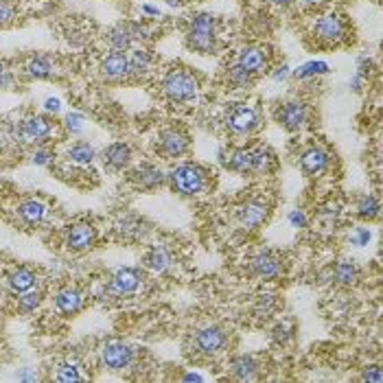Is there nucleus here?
I'll use <instances>...</instances> for the list:
<instances>
[{
	"label": "nucleus",
	"mask_w": 383,
	"mask_h": 383,
	"mask_svg": "<svg viewBox=\"0 0 383 383\" xmlns=\"http://www.w3.org/2000/svg\"><path fill=\"white\" fill-rule=\"evenodd\" d=\"M368 241H370V232L366 230V228H359V230H357V235L353 237V243H355V245H366Z\"/></svg>",
	"instance_id": "46"
},
{
	"label": "nucleus",
	"mask_w": 383,
	"mask_h": 383,
	"mask_svg": "<svg viewBox=\"0 0 383 383\" xmlns=\"http://www.w3.org/2000/svg\"><path fill=\"white\" fill-rule=\"evenodd\" d=\"M129 180H131V185L140 191H156L166 182V175L158 169L156 164L145 162L129 173Z\"/></svg>",
	"instance_id": "12"
},
{
	"label": "nucleus",
	"mask_w": 383,
	"mask_h": 383,
	"mask_svg": "<svg viewBox=\"0 0 383 383\" xmlns=\"http://www.w3.org/2000/svg\"><path fill=\"white\" fill-rule=\"evenodd\" d=\"M9 88H13V75L7 66L0 62V90H9Z\"/></svg>",
	"instance_id": "42"
},
{
	"label": "nucleus",
	"mask_w": 383,
	"mask_h": 383,
	"mask_svg": "<svg viewBox=\"0 0 383 383\" xmlns=\"http://www.w3.org/2000/svg\"><path fill=\"white\" fill-rule=\"evenodd\" d=\"M268 59H270V53L268 48L263 46H245L237 55V64L252 75H259L268 68Z\"/></svg>",
	"instance_id": "17"
},
{
	"label": "nucleus",
	"mask_w": 383,
	"mask_h": 383,
	"mask_svg": "<svg viewBox=\"0 0 383 383\" xmlns=\"http://www.w3.org/2000/svg\"><path fill=\"white\" fill-rule=\"evenodd\" d=\"M169 182H171V189L178 195H185V197H193L199 195L202 191H206L208 187V171L204 166L199 164H178L175 169L169 173Z\"/></svg>",
	"instance_id": "3"
},
{
	"label": "nucleus",
	"mask_w": 383,
	"mask_h": 383,
	"mask_svg": "<svg viewBox=\"0 0 383 383\" xmlns=\"http://www.w3.org/2000/svg\"><path fill=\"white\" fill-rule=\"evenodd\" d=\"M36 280H38L36 272L29 270V268H18V270H13V272L9 274V278H7L11 291H15V294H22V291L33 289V287H36Z\"/></svg>",
	"instance_id": "25"
},
{
	"label": "nucleus",
	"mask_w": 383,
	"mask_h": 383,
	"mask_svg": "<svg viewBox=\"0 0 383 383\" xmlns=\"http://www.w3.org/2000/svg\"><path fill=\"white\" fill-rule=\"evenodd\" d=\"M162 90L173 103H189L197 96V79L187 68H171L162 79Z\"/></svg>",
	"instance_id": "4"
},
{
	"label": "nucleus",
	"mask_w": 383,
	"mask_h": 383,
	"mask_svg": "<svg viewBox=\"0 0 383 383\" xmlns=\"http://www.w3.org/2000/svg\"><path fill=\"white\" fill-rule=\"evenodd\" d=\"M96 158V152L94 147L86 140H79L75 143L71 149H68V160L71 162H77V164H90L92 160Z\"/></svg>",
	"instance_id": "31"
},
{
	"label": "nucleus",
	"mask_w": 383,
	"mask_h": 383,
	"mask_svg": "<svg viewBox=\"0 0 383 383\" xmlns=\"http://www.w3.org/2000/svg\"><path fill=\"white\" fill-rule=\"evenodd\" d=\"M272 5H280V7H285V5H289L291 0H270Z\"/></svg>",
	"instance_id": "49"
},
{
	"label": "nucleus",
	"mask_w": 383,
	"mask_h": 383,
	"mask_svg": "<svg viewBox=\"0 0 383 383\" xmlns=\"http://www.w3.org/2000/svg\"><path fill=\"white\" fill-rule=\"evenodd\" d=\"M259 373H261V363L252 355H239L230 363V375L237 381H254L259 379Z\"/></svg>",
	"instance_id": "21"
},
{
	"label": "nucleus",
	"mask_w": 383,
	"mask_h": 383,
	"mask_svg": "<svg viewBox=\"0 0 383 383\" xmlns=\"http://www.w3.org/2000/svg\"><path fill=\"white\" fill-rule=\"evenodd\" d=\"M156 152L164 160L182 158L189 152V136L180 129H162L156 140Z\"/></svg>",
	"instance_id": "8"
},
{
	"label": "nucleus",
	"mask_w": 383,
	"mask_h": 383,
	"mask_svg": "<svg viewBox=\"0 0 383 383\" xmlns=\"http://www.w3.org/2000/svg\"><path fill=\"white\" fill-rule=\"evenodd\" d=\"M259 112L245 103H235L226 112V127L237 136H247L259 127Z\"/></svg>",
	"instance_id": "5"
},
{
	"label": "nucleus",
	"mask_w": 383,
	"mask_h": 383,
	"mask_svg": "<svg viewBox=\"0 0 383 383\" xmlns=\"http://www.w3.org/2000/svg\"><path fill=\"white\" fill-rule=\"evenodd\" d=\"M145 268L152 272H166L171 268V252L164 245H154L145 254Z\"/></svg>",
	"instance_id": "23"
},
{
	"label": "nucleus",
	"mask_w": 383,
	"mask_h": 383,
	"mask_svg": "<svg viewBox=\"0 0 383 383\" xmlns=\"http://www.w3.org/2000/svg\"><path fill=\"white\" fill-rule=\"evenodd\" d=\"M24 71L33 79H51L53 77V62L46 55H31L27 59Z\"/></svg>",
	"instance_id": "27"
},
{
	"label": "nucleus",
	"mask_w": 383,
	"mask_h": 383,
	"mask_svg": "<svg viewBox=\"0 0 383 383\" xmlns=\"http://www.w3.org/2000/svg\"><path fill=\"white\" fill-rule=\"evenodd\" d=\"M138 38H147V29L140 24H131V22H121L116 24L114 29H110L108 33V44L112 46V51L125 53L131 48L134 40Z\"/></svg>",
	"instance_id": "11"
},
{
	"label": "nucleus",
	"mask_w": 383,
	"mask_h": 383,
	"mask_svg": "<svg viewBox=\"0 0 383 383\" xmlns=\"http://www.w3.org/2000/svg\"><path fill=\"white\" fill-rule=\"evenodd\" d=\"M81 305H83V298H81V294L77 289L66 287V289L57 291V296H55V307L62 313H66V315L77 313L81 309Z\"/></svg>",
	"instance_id": "26"
},
{
	"label": "nucleus",
	"mask_w": 383,
	"mask_h": 383,
	"mask_svg": "<svg viewBox=\"0 0 383 383\" xmlns=\"http://www.w3.org/2000/svg\"><path fill=\"white\" fill-rule=\"evenodd\" d=\"M328 71V66L322 64V62H311V64H305L303 68L296 71V77L298 79H307V77H313V75H324Z\"/></svg>",
	"instance_id": "35"
},
{
	"label": "nucleus",
	"mask_w": 383,
	"mask_h": 383,
	"mask_svg": "<svg viewBox=\"0 0 383 383\" xmlns=\"http://www.w3.org/2000/svg\"><path fill=\"white\" fill-rule=\"evenodd\" d=\"M55 381H62V383H66V381H81L83 377L79 375V370L75 368L73 363H64V366H59L57 368V373H55V377H53Z\"/></svg>",
	"instance_id": "36"
},
{
	"label": "nucleus",
	"mask_w": 383,
	"mask_h": 383,
	"mask_svg": "<svg viewBox=\"0 0 383 383\" xmlns=\"http://www.w3.org/2000/svg\"><path fill=\"white\" fill-rule=\"evenodd\" d=\"M40 303H42V291H33V289H29V291H22V294H20L18 309H20L22 313H31V311H36V309L40 307Z\"/></svg>",
	"instance_id": "34"
},
{
	"label": "nucleus",
	"mask_w": 383,
	"mask_h": 383,
	"mask_svg": "<svg viewBox=\"0 0 383 383\" xmlns=\"http://www.w3.org/2000/svg\"><path fill=\"white\" fill-rule=\"evenodd\" d=\"M301 166L307 175H322L328 169V154L320 147H309L301 156Z\"/></svg>",
	"instance_id": "20"
},
{
	"label": "nucleus",
	"mask_w": 383,
	"mask_h": 383,
	"mask_svg": "<svg viewBox=\"0 0 383 383\" xmlns=\"http://www.w3.org/2000/svg\"><path fill=\"white\" fill-rule=\"evenodd\" d=\"M44 108L48 112H59L62 110V103H59V99H46L44 101Z\"/></svg>",
	"instance_id": "47"
},
{
	"label": "nucleus",
	"mask_w": 383,
	"mask_h": 383,
	"mask_svg": "<svg viewBox=\"0 0 383 383\" xmlns=\"http://www.w3.org/2000/svg\"><path fill=\"white\" fill-rule=\"evenodd\" d=\"M228 81L235 88H250L252 86V81H254V75L247 73L245 68H241L239 64H235V66H230L228 68Z\"/></svg>",
	"instance_id": "33"
},
{
	"label": "nucleus",
	"mask_w": 383,
	"mask_h": 383,
	"mask_svg": "<svg viewBox=\"0 0 383 383\" xmlns=\"http://www.w3.org/2000/svg\"><path fill=\"white\" fill-rule=\"evenodd\" d=\"M276 123L282 125L287 131H298L303 129L309 121V106L305 101H298V99H291V101H285L278 110H276Z\"/></svg>",
	"instance_id": "7"
},
{
	"label": "nucleus",
	"mask_w": 383,
	"mask_h": 383,
	"mask_svg": "<svg viewBox=\"0 0 383 383\" xmlns=\"http://www.w3.org/2000/svg\"><path fill=\"white\" fill-rule=\"evenodd\" d=\"M96 239V232L90 224H75L66 230V247L73 250V252H86L92 247Z\"/></svg>",
	"instance_id": "16"
},
{
	"label": "nucleus",
	"mask_w": 383,
	"mask_h": 383,
	"mask_svg": "<svg viewBox=\"0 0 383 383\" xmlns=\"http://www.w3.org/2000/svg\"><path fill=\"white\" fill-rule=\"evenodd\" d=\"M250 272H252L256 278H265L272 280L278 278L282 272V263L274 252H259L250 259Z\"/></svg>",
	"instance_id": "14"
},
{
	"label": "nucleus",
	"mask_w": 383,
	"mask_h": 383,
	"mask_svg": "<svg viewBox=\"0 0 383 383\" xmlns=\"http://www.w3.org/2000/svg\"><path fill=\"white\" fill-rule=\"evenodd\" d=\"M294 338V324L291 322H280L274 326V340L280 342V344H285Z\"/></svg>",
	"instance_id": "38"
},
{
	"label": "nucleus",
	"mask_w": 383,
	"mask_h": 383,
	"mask_svg": "<svg viewBox=\"0 0 383 383\" xmlns=\"http://www.w3.org/2000/svg\"><path fill=\"white\" fill-rule=\"evenodd\" d=\"M143 285V274L140 270H134V268H121L116 270L108 282V291L112 296H119V298H125V296H134Z\"/></svg>",
	"instance_id": "10"
},
{
	"label": "nucleus",
	"mask_w": 383,
	"mask_h": 383,
	"mask_svg": "<svg viewBox=\"0 0 383 383\" xmlns=\"http://www.w3.org/2000/svg\"><path fill=\"white\" fill-rule=\"evenodd\" d=\"M289 222H291L294 228H305L307 226V217H305L303 210H291L289 212Z\"/></svg>",
	"instance_id": "45"
},
{
	"label": "nucleus",
	"mask_w": 383,
	"mask_h": 383,
	"mask_svg": "<svg viewBox=\"0 0 383 383\" xmlns=\"http://www.w3.org/2000/svg\"><path fill=\"white\" fill-rule=\"evenodd\" d=\"M379 210H381V206H379V199L375 195H361L355 204L357 217L363 222H370V219L379 217Z\"/></svg>",
	"instance_id": "30"
},
{
	"label": "nucleus",
	"mask_w": 383,
	"mask_h": 383,
	"mask_svg": "<svg viewBox=\"0 0 383 383\" xmlns=\"http://www.w3.org/2000/svg\"><path fill=\"white\" fill-rule=\"evenodd\" d=\"M274 307H276L274 296H261V301H259V305H256L259 318H268V315L274 311Z\"/></svg>",
	"instance_id": "41"
},
{
	"label": "nucleus",
	"mask_w": 383,
	"mask_h": 383,
	"mask_svg": "<svg viewBox=\"0 0 383 383\" xmlns=\"http://www.w3.org/2000/svg\"><path fill=\"white\" fill-rule=\"evenodd\" d=\"M15 20V7L11 0H0V27H7Z\"/></svg>",
	"instance_id": "37"
},
{
	"label": "nucleus",
	"mask_w": 383,
	"mask_h": 383,
	"mask_svg": "<svg viewBox=\"0 0 383 383\" xmlns=\"http://www.w3.org/2000/svg\"><path fill=\"white\" fill-rule=\"evenodd\" d=\"M53 158H55L53 152H51V149H46V147H40V149H36V152L31 154V162L38 164V166H46Z\"/></svg>",
	"instance_id": "40"
},
{
	"label": "nucleus",
	"mask_w": 383,
	"mask_h": 383,
	"mask_svg": "<svg viewBox=\"0 0 383 383\" xmlns=\"http://www.w3.org/2000/svg\"><path fill=\"white\" fill-rule=\"evenodd\" d=\"M338 215H340L338 204H328V206H324V208H322L320 217H322V219H326V226H335Z\"/></svg>",
	"instance_id": "43"
},
{
	"label": "nucleus",
	"mask_w": 383,
	"mask_h": 383,
	"mask_svg": "<svg viewBox=\"0 0 383 383\" xmlns=\"http://www.w3.org/2000/svg\"><path fill=\"white\" fill-rule=\"evenodd\" d=\"M18 217L27 226H38L46 217V206L42 202H38V199H27V202H22L18 206Z\"/></svg>",
	"instance_id": "24"
},
{
	"label": "nucleus",
	"mask_w": 383,
	"mask_h": 383,
	"mask_svg": "<svg viewBox=\"0 0 383 383\" xmlns=\"http://www.w3.org/2000/svg\"><path fill=\"white\" fill-rule=\"evenodd\" d=\"M83 127H86V119H83L81 114L73 112V114L66 116V129H68L71 134H79Z\"/></svg>",
	"instance_id": "39"
},
{
	"label": "nucleus",
	"mask_w": 383,
	"mask_h": 383,
	"mask_svg": "<svg viewBox=\"0 0 383 383\" xmlns=\"http://www.w3.org/2000/svg\"><path fill=\"white\" fill-rule=\"evenodd\" d=\"M383 375H381V368L379 366H373V368H366L363 375H361V381H375V383H381Z\"/></svg>",
	"instance_id": "44"
},
{
	"label": "nucleus",
	"mask_w": 383,
	"mask_h": 383,
	"mask_svg": "<svg viewBox=\"0 0 383 383\" xmlns=\"http://www.w3.org/2000/svg\"><path fill=\"white\" fill-rule=\"evenodd\" d=\"M18 379H38V377H36V375H27V373H24V375H18Z\"/></svg>",
	"instance_id": "51"
},
{
	"label": "nucleus",
	"mask_w": 383,
	"mask_h": 383,
	"mask_svg": "<svg viewBox=\"0 0 383 383\" xmlns=\"http://www.w3.org/2000/svg\"><path fill=\"white\" fill-rule=\"evenodd\" d=\"M226 166L237 173H252V160H250V149H237L226 160Z\"/></svg>",
	"instance_id": "32"
},
{
	"label": "nucleus",
	"mask_w": 383,
	"mask_h": 383,
	"mask_svg": "<svg viewBox=\"0 0 383 383\" xmlns=\"http://www.w3.org/2000/svg\"><path fill=\"white\" fill-rule=\"evenodd\" d=\"M230 333L224 326H204L189 338V353L199 359L217 357L226 351Z\"/></svg>",
	"instance_id": "2"
},
{
	"label": "nucleus",
	"mask_w": 383,
	"mask_h": 383,
	"mask_svg": "<svg viewBox=\"0 0 383 383\" xmlns=\"http://www.w3.org/2000/svg\"><path fill=\"white\" fill-rule=\"evenodd\" d=\"M303 3H307V5H313V3H318V0H303Z\"/></svg>",
	"instance_id": "52"
},
{
	"label": "nucleus",
	"mask_w": 383,
	"mask_h": 383,
	"mask_svg": "<svg viewBox=\"0 0 383 383\" xmlns=\"http://www.w3.org/2000/svg\"><path fill=\"white\" fill-rule=\"evenodd\" d=\"M101 160L110 171H121L131 160V149L123 143H112L103 149Z\"/></svg>",
	"instance_id": "19"
},
{
	"label": "nucleus",
	"mask_w": 383,
	"mask_h": 383,
	"mask_svg": "<svg viewBox=\"0 0 383 383\" xmlns=\"http://www.w3.org/2000/svg\"><path fill=\"white\" fill-rule=\"evenodd\" d=\"M129 59V75L131 77H145L152 71V53L145 51V48H134Z\"/></svg>",
	"instance_id": "28"
},
{
	"label": "nucleus",
	"mask_w": 383,
	"mask_h": 383,
	"mask_svg": "<svg viewBox=\"0 0 383 383\" xmlns=\"http://www.w3.org/2000/svg\"><path fill=\"white\" fill-rule=\"evenodd\" d=\"M51 134H53V123L46 116H29V119H24L18 125V131H15L18 140L24 145H40Z\"/></svg>",
	"instance_id": "9"
},
{
	"label": "nucleus",
	"mask_w": 383,
	"mask_h": 383,
	"mask_svg": "<svg viewBox=\"0 0 383 383\" xmlns=\"http://www.w3.org/2000/svg\"><path fill=\"white\" fill-rule=\"evenodd\" d=\"M187 44L195 53L212 55L217 48V18L212 13H195L189 22Z\"/></svg>",
	"instance_id": "1"
},
{
	"label": "nucleus",
	"mask_w": 383,
	"mask_h": 383,
	"mask_svg": "<svg viewBox=\"0 0 383 383\" xmlns=\"http://www.w3.org/2000/svg\"><path fill=\"white\" fill-rule=\"evenodd\" d=\"M101 75L108 79V81H123L129 75V59L125 53H119V51H112L110 55L103 57L101 62Z\"/></svg>",
	"instance_id": "18"
},
{
	"label": "nucleus",
	"mask_w": 383,
	"mask_h": 383,
	"mask_svg": "<svg viewBox=\"0 0 383 383\" xmlns=\"http://www.w3.org/2000/svg\"><path fill=\"white\" fill-rule=\"evenodd\" d=\"M331 278H333V282H338V285H342V287H351L359 280V268L351 261H340V263L333 265Z\"/></svg>",
	"instance_id": "22"
},
{
	"label": "nucleus",
	"mask_w": 383,
	"mask_h": 383,
	"mask_svg": "<svg viewBox=\"0 0 383 383\" xmlns=\"http://www.w3.org/2000/svg\"><path fill=\"white\" fill-rule=\"evenodd\" d=\"M268 204L265 202H259V199H250L243 206H239L237 210V219L239 224L245 228V230H256L265 219H268Z\"/></svg>",
	"instance_id": "15"
},
{
	"label": "nucleus",
	"mask_w": 383,
	"mask_h": 383,
	"mask_svg": "<svg viewBox=\"0 0 383 383\" xmlns=\"http://www.w3.org/2000/svg\"><path fill=\"white\" fill-rule=\"evenodd\" d=\"M143 11H145V13H152V15H158V13H160V11L154 9V7H143Z\"/></svg>",
	"instance_id": "50"
},
{
	"label": "nucleus",
	"mask_w": 383,
	"mask_h": 383,
	"mask_svg": "<svg viewBox=\"0 0 383 383\" xmlns=\"http://www.w3.org/2000/svg\"><path fill=\"white\" fill-rule=\"evenodd\" d=\"M250 160H252V173H268L274 166V154L268 147L250 149Z\"/></svg>",
	"instance_id": "29"
},
{
	"label": "nucleus",
	"mask_w": 383,
	"mask_h": 383,
	"mask_svg": "<svg viewBox=\"0 0 383 383\" xmlns=\"http://www.w3.org/2000/svg\"><path fill=\"white\" fill-rule=\"evenodd\" d=\"M313 33L315 38L322 40V42H328V44H335V42H342L346 38V22L340 18V15H324L313 27Z\"/></svg>",
	"instance_id": "13"
},
{
	"label": "nucleus",
	"mask_w": 383,
	"mask_h": 383,
	"mask_svg": "<svg viewBox=\"0 0 383 383\" xmlns=\"http://www.w3.org/2000/svg\"><path fill=\"white\" fill-rule=\"evenodd\" d=\"M289 75V68H287V66H282V68H278V73L274 75V79H285Z\"/></svg>",
	"instance_id": "48"
},
{
	"label": "nucleus",
	"mask_w": 383,
	"mask_h": 383,
	"mask_svg": "<svg viewBox=\"0 0 383 383\" xmlns=\"http://www.w3.org/2000/svg\"><path fill=\"white\" fill-rule=\"evenodd\" d=\"M131 361H134V348L125 342L112 340L101 346V363L112 373H121L129 368Z\"/></svg>",
	"instance_id": "6"
}]
</instances>
